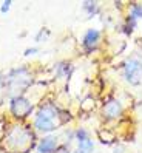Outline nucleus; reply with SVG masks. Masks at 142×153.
Here are the masks:
<instances>
[{
    "label": "nucleus",
    "mask_w": 142,
    "mask_h": 153,
    "mask_svg": "<svg viewBox=\"0 0 142 153\" xmlns=\"http://www.w3.org/2000/svg\"><path fill=\"white\" fill-rule=\"evenodd\" d=\"M11 0H6V2H3V5H2V8H0V11L2 13H8L10 11V8H11Z\"/></svg>",
    "instance_id": "nucleus-13"
},
{
    "label": "nucleus",
    "mask_w": 142,
    "mask_h": 153,
    "mask_svg": "<svg viewBox=\"0 0 142 153\" xmlns=\"http://www.w3.org/2000/svg\"><path fill=\"white\" fill-rule=\"evenodd\" d=\"M10 142L19 150L26 149V147H30L33 144V134L30 131L23 130V128H16L10 134Z\"/></svg>",
    "instance_id": "nucleus-4"
},
{
    "label": "nucleus",
    "mask_w": 142,
    "mask_h": 153,
    "mask_svg": "<svg viewBox=\"0 0 142 153\" xmlns=\"http://www.w3.org/2000/svg\"><path fill=\"white\" fill-rule=\"evenodd\" d=\"M56 153H70V150H68L67 147H62V149H59V152H56Z\"/></svg>",
    "instance_id": "nucleus-15"
},
{
    "label": "nucleus",
    "mask_w": 142,
    "mask_h": 153,
    "mask_svg": "<svg viewBox=\"0 0 142 153\" xmlns=\"http://www.w3.org/2000/svg\"><path fill=\"white\" fill-rule=\"evenodd\" d=\"M11 111L17 118H26L33 111V104L22 96H16L11 101Z\"/></svg>",
    "instance_id": "nucleus-5"
},
{
    "label": "nucleus",
    "mask_w": 142,
    "mask_h": 153,
    "mask_svg": "<svg viewBox=\"0 0 142 153\" xmlns=\"http://www.w3.org/2000/svg\"><path fill=\"white\" fill-rule=\"evenodd\" d=\"M56 147H57V139L54 136H47L39 142L37 152L39 153H53L56 150Z\"/></svg>",
    "instance_id": "nucleus-8"
},
{
    "label": "nucleus",
    "mask_w": 142,
    "mask_h": 153,
    "mask_svg": "<svg viewBox=\"0 0 142 153\" xmlns=\"http://www.w3.org/2000/svg\"><path fill=\"white\" fill-rule=\"evenodd\" d=\"M99 37H101V33L97 31V30L87 31L85 37H84V47H85L88 51H91L93 48L97 47V43H99Z\"/></svg>",
    "instance_id": "nucleus-9"
},
{
    "label": "nucleus",
    "mask_w": 142,
    "mask_h": 153,
    "mask_svg": "<svg viewBox=\"0 0 142 153\" xmlns=\"http://www.w3.org/2000/svg\"><path fill=\"white\" fill-rule=\"evenodd\" d=\"M77 141H79V152H82V153H91L93 152L94 144L88 138V133L84 128H81L77 131Z\"/></svg>",
    "instance_id": "nucleus-6"
},
{
    "label": "nucleus",
    "mask_w": 142,
    "mask_h": 153,
    "mask_svg": "<svg viewBox=\"0 0 142 153\" xmlns=\"http://www.w3.org/2000/svg\"><path fill=\"white\" fill-rule=\"evenodd\" d=\"M36 51H37V48H30V50H26L25 54H26V56H30V54H34Z\"/></svg>",
    "instance_id": "nucleus-14"
},
{
    "label": "nucleus",
    "mask_w": 142,
    "mask_h": 153,
    "mask_svg": "<svg viewBox=\"0 0 142 153\" xmlns=\"http://www.w3.org/2000/svg\"><path fill=\"white\" fill-rule=\"evenodd\" d=\"M2 87H3V76L0 74V90H2Z\"/></svg>",
    "instance_id": "nucleus-16"
},
{
    "label": "nucleus",
    "mask_w": 142,
    "mask_h": 153,
    "mask_svg": "<svg viewBox=\"0 0 142 153\" xmlns=\"http://www.w3.org/2000/svg\"><path fill=\"white\" fill-rule=\"evenodd\" d=\"M84 8L90 11V14L96 13V10H97V6H96V3H94V2H84Z\"/></svg>",
    "instance_id": "nucleus-12"
},
{
    "label": "nucleus",
    "mask_w": 142,
    "mask_h": 153,
    "mask_svg": "<svg viewBox=\"0 0 142 153\" xmlns=\"http://www.w3.org/2000/svg\"><path fill=\"white\" fill-rule=\"evenodd\" d=\"M141 17H142V6L135 5L131 8V19H141Z\"/></svg>",
    "instance_id": "nucleus-10"
},
{
    "label": "nucleus",
    "mask_w": 142,
    "mask_h": 153,
    "mask_svg": "<svg viewBox=\"0 0 142 153\" xmlns=\"http://www.w3.org/2000/svg\"><path fill=\"white\" fill-rule=\"evenodd\" d=\"M77 153H82V152H77Z\"/></svg>",
    "instance_id": "nucleus-17"
},
{
    "label": "nucleus",
    "mask_w": 142,
    "mask_h": 153,
    "mask_svg": "<svg viewBox=\"0 0 142 153\" xmlns=\"http://www.w3.org/2000/svg\"><path fill=\"white\" fill-rule=\"evenodd\" d=\"M124 76L131 85H138L142 82V62L139 60H128L124 68Z\"/></svg>",
    "instance_id": "nucleus-3"
},
{
    "label": "nucleus",
    "mask_w": 142,
    "mask_h": 153,
    "mask_svg": "<svg viewBox=\"0 0 142 153\" xmlns=\"http://www.w3.org/2000/svg\"><path fill=\"white\" fill-rule=\"evenodd\" d=\"M81 107H82V110L88 111L90 108H93V107H94V101H93V99H90V97H88V99H85V101H84V104H82Z\"/></svg>",
    "instance_id": "nucleus-11"
},
{
    "label": "nucleus",
    "mask_w": 142,
    "mask_h": 153,
    "mask_svg": "<svg viewBox=\"0 0 142 153\" xmlns=\"http://www.w3.org/2000/svg\"><path fill=\"white\" fill-rule=\"evenodd\" d=\"M60 114L59 110L54 108L53 105H45L43 108H40V111L36 116V121H34V127L43 131V133H48L57 128V125L60 124L59 121Z\"/></svg>",
    "instance_id": "nucleus-1"
},
{
    "label": "nucleus",
    "mask_w": 142,
    "mask_h": 153,
    "mask_svg": "<svg viewBox=\"0 0 142 153\" xmlns=\"http://www.w3.org/2000/svg\"><path fill=\"white\" fill-rule=\"evenodd\" d=\"M121 113H122V105L118 101H110V102H106L105 107H104V114L106 116V118H110V119L119 118Z\"/></svg>",
    "instance_id": "nucleus-7"
},
{
    "label": "nucleus",
    "mask_w": 142,
    "mask_h": 153,
    "mask_svg": "<svg viewBox=\"0 0 142 153\" xmlns=\"http://www.w3.org/2000/svg\"><path fill=\"white\" fill-rule=\"evenodd\" d=\"M31 84V76L26 68H16L8 76V85L11 91H23Z\"/></svg>",
    "instance_id": "nucleus-2"
}]
</instances>
